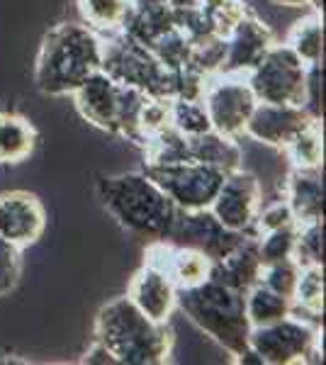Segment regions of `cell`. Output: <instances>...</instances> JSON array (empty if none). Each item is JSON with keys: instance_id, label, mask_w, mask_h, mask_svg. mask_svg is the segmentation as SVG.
I'll return each mask as SVG.
<instances>
[{"instance_id": "7", "label": "cell", "mask_w": 326, "mask_h": 365, "mask_svg": "<svg viewBox=\"0 0 326 365\" xmlns=\"http://www.w3.org/2000/svg\"><path fill=\"white\" fill-rule=\"evenodd\" d=\"M258 103L270 105H305L307 63L287 44H272L263 58L246 73Z\"/></svg>"}, {"instance_id": "5", "label": "cell", "mask_w": 326, "mask_h": 365, "mask_svg": "<svg viewBox=\"0 0 326 365\" xmlns=\"http://www.w3.org/2000/svg\"><path fill=\"white\" fill-rule=\"evenodd\" d=\"M100 71L110 76L112 81L136 91L146 93L151 98L173 100L175 71L165 68L153 51L124 29L103 37V63Z\"/></svg>"}, {"instance_id": "36", "label": "cell", "mask_w": 326, "mask_h": 365, "mask_svg": "<svg viewBox=\"0 0 326 365\" xmlns=\"http://www.w3.org/2000/svg\"><path fill=\"white\" fill-rule=\"evenodd\" d=\"M302 108L314 120H322V63L307 66V88H305V105Z\"/></svg>"}, {"instance_id": "18", "label": "cell", "mask_w": 326, "mask_h": 365, "mask_svg": "<svg viewBox=\"0 0 326 365\" xmlns=\"http://www.w3.org/2000/svg\"><path fill=\"white\" fill-rule=\"evenodd\" d=\"M260 263L258 258V237H246L239 246H234L227 256L212 263L210 278L224 282L231 290L246 292L260 280Z\"/></svg>"}, {"instance_id": "31", "label": "cell", "mask_w": 326, "mask_h": 365, "mask_svg": "<svg viewBox=\"0 0 326 365\" xmlns=\"http://www.w3.org/2000/svg\"><path fill=\"white\" fill-rule=\"evenodd\" d=\"M295 241H297V225L282 227L275 232L260 234L258 237V258L263 266L277 261H287L295 253Z\"/></svg>"}, {"instance_id": "1", "label": "cell", "mask_w": 326, "mask_h": 365, "mask_svg": "<svg viewBox=\"0 0 326 365\" xmlns=\"http://www.w3.org/2000/svg\"><path fill=\"white\" fill-rule=\"evenodd\" d=\"M93 334L117 365H163L173 356L175 334L168 322L149 319L127 295L98 309Z\"/></svg>"}, {"instance_id": "14", "label": "cell", "mask_w": 326, "mask_h": 365, "mask_svg": "<svg viewBox=\"0 0 326 365\" xmlns=\"http://www.w3.org/2000/svg\"><path fill=\"white\" fill-rule=\"evenodd\" d=\"M314 117L300 105H270L258 103L251 120L246 125V137L260 141V144L285 149L307 125H312Z\"/></svg>"}, {"instance_id": "27", "label": "cell", "mask_w": 326, "mask_h": 365, "mask_svg": "<svg viewBox=\"0 0 326 365\" xmlns=\"http://www.w3.org/2000/svg\"><path fill=\"white\" fill-rule=\"evenodd\" d=\"M149 49L153 51V56L170 71H180L190 63V51L193 44L185 34L178 27H170L168 32H163L161 37H156L149 44Z\"/></svg>"}, {"instance_id": "35", "label": "cell", "mask_w": 326, "mask_h": 365, "mask_svg": "<svg viewBox=\"0 0 326 365\" xmlns=\"http://www.w3.org/2000/svg\"><path fill=\"white\" fill-rule=\"evenodd\" d=\"M22 273V249L0 239V297L15 290Z\"/></svg>"}, {"instance_id": "32", "label": "cell", "mask_w": 326, "mask_h": 365, "mask_svg": "<svg viewBox=\"0 0 326 365\" xmlns=\"http://www.w3.org/2000/svg\"><path fill=\"white\" fill-rule=\"evenodd\" d=\"M300 263L295 258H287V261H277V263H268V266L260 268V285H265L268 290L277 292L282 297L292 299L295 287H297L300 280Z\"/></svg>"}, {"instance_id": "15", "label": "cell", "mask_w": 326, "mask_h": 365, "mask_svg": "<svg viewBox=\"0 0 326 365\" xmlns=\"http://www.w3.org/2000/svg\"><path fill=\"white\" fill-rule=\"evenodd\" d=\"M275 44L268 25L258 20L256 15L248 13L236 22V27L227 37V56H224L222 71L219 73H241L246 76L256 63L263 58L265 51Z\"/></svg>"}, {"instance_id": "6", "label": "cell", "mask_w": 326, "mask_h": 365, "mask_svg": "<svg viewBox=\"0 0 326 365\" xmlns=\"http://www.w3.org/2000/svg\"><path fill=\"white\" fill-rule=\"evenodd\" d=\"M248 349L256 351L263 365L322 363V327L297 317L253 327Z\"/></svg>"}, {"instance_id": "17", "label": "cell", "mask_w": 326, "mask_h": 365, "mask_svg": "<svg viewBox=\"0 0 326 365\" xmlns=\"http://www.w3.org/2000/svg\"><path fill=\"white\" fill-rule=\"evenodd\" d=\"M282 197L297 225L324 222V173L322 168H292L282 187Z\"/></svg>"}, {"instance_id": "37", "label": "cell", "mask_w": 326, "mask_h": 365, "mask_svg": "<svg viewBox=\"0 0 326 365\" xmlns=\"http://www.w3.org/2000/svg\"><path fill=\"white\" fill-rule=\"evenodd\" d=\"M83 363H91V365H117V361L112 358V353L105 349L100 341H93V346L88 349L86 356H83Z\"/></svg>"}, {"instance_id": "23", "label": "cell", "mask_w": 326, "mask_h": 365, "mask_svg": "<svg viewBox=\"0 0 326 365\" xmlns=\"http://www.w3.org/2000/svg\"><path fill=\"white\" fill-rule=\"evenodd\" d=\"M129 0H78L83 25L96 29L100 37L120 32L129 17Z\"/></svg>"}, {"instance_id": "29", "label": "cell", "mask_w": 326, "mask_h": 365, "mask_svg": "<svg viewBox=\"0 0 326 365\" xmlns=\"http://www.w3.org/2000/svg\"><path fill=\"white\" fill-rule=\"evenodd\" d=\"M168 127H173L170 125V100L146 96L144 105L139 110V120H136V134H139L136 144L144 146L151 137L161 134Z\"/></svg>"}, {"instance_id": "22", "label": "cell", "mask_w": 326, "mask_h": 365, "mask_svg": "<svg viewBox=\"0 0 326 365\" xmlns=\"http://www.w3.org/2000/svg\"><path fill=\"white\" fill-rule=\"evenodd\" d=\"M285 44L300 56L302 63H322L324 58V20L319 13H312L295 22L287 32Z\"/></svg>"}, {"instance_id": "21", "label": "cell", "mask_w": 326, "mask_h": 365, "mask_svg": "<svg viewBox=\"0 0 326 365\" xmlns=\"http://www.w3.org/2000/svg\"><path fill=\"white\" fill-rule=\"evenodd\" d=\"M297 319L322 327L324 317V266L302 268L292 295V314Z\"/></svg>"}, {"instance_id": "11", "label": "cell", "mask_w": 326, "mask_h": 365, "mask_svg": "<svg viewBox=\"0 0 326 365\" xmlns=\"http://www.w3.org/2000/svg\"><path fill=\"white\" fill-rule=\"evenodd\" d=\"M248 234L239 232H229L227 227L219 225V220L210 212V207L205 210H180L173 229L168 234V244L183 246V249H195L200 253H205L212 263L219 261L222 256L239 246Z\"/></svg>"}, {"instance_id": "20", "label": "cell", "mask_w": 326, "mask_h": 365, "mask_svg": "<svg viewBox=\"0 0 326 365\" xmlns=\"http://www.w3.org/2000/svg\"><path fill=\"white\" fill-rule=\"evenodd\" d=\"M37 146V129L27 117L17 113H0V163L17 166L32 156Z\"/></svg>"}, {"instance_id": "13", "label": "cell", "mask_w": 326, "mask_h": 365, "mask_svg": "<svg viewBox=\"0 0 326 365\" xmlns=\"http://www.w3.org/2000/svg\"><path fill=\"white\" fill-rule=\"evenodd\" d=\"M122 96H124L122 83L112 81L105 71H96V73H91L78 88H76L73 103L83 120L117 137Z\"/></svg>"}, {"instance_id": "4", "label": "cell", "mask_w": 326, "mask_h": 365, "mask_svg": "<svg viewBox=\"0 0 326 365\" xmlns=\"http://www.w3.org/2000/svg\"><path fill=\"white\" fill-rule=\"evenodd\" d=\"M175 307L185 312V317L200 331L217 341L234 358L248 349L251 322L246 317L244 292L231 290L215 278H207L200 285L178 290Z\"/></svg>"}, {"instance_id": "26", "label": "cell", "mask_w": 326, "mask_h": 365, "mask_svg": "<svg viewBox=\"0 0 326 365\" xmlns=\"http://www.w3.org/2000/svg\"><path fill=\"white\" fill-rule=\"evenodd\" d=\"M144 163H180L193 161L190 158V137L180 134L178 129L168 127L161 134L151 137L144 144Z\"/></svg>"}, {"instance_id": "12", "label": "cell", "mask_w": 326, "mask_h": 365, "mask_svg": "<svg viewBox=\"0 0 326 365\" xmlns=\"http://www.w3.org/2000/svg\"><path fill=\"white\" fill-rule=\"evenodd\" d=\"M46 229V210L34 192H0V239L17 249L37 244Z\"/></svg>"}, {"instance_id": "10", "label": "cell", "mask_w": 326, "mask_h": 365, "mask_svg": "<svg viewBox=\"0 0 326 365\" xmlns=\"http://www.w3.org/2000/svg\"><path fill=\"white\" fill-rule=\"evenodd\" d=\"M263 205V187L260 180L251 170H244V166L231 170L224 178L222 187L210 205V212L219 220V225L227 227L229 232L248 234L256 237V215Z\"/></svg>"}, {"instance_id": "3", "label": "cell", "mask_w": 326, "mask_h": 365, "mask_svg": "<svg viewBox=\"0 0 326 365\" xmlns=\"http://www.w3.org/2000/svg\"><path fill=\"white\" fill-rule=\"evenodd\" d=\"M98 195L117 225L146 244L168 239L180 215V207L141 170L103 175L98 180Z\"/></svg>"}, {"instance_id": "8", "label": "cell", "mask_w": 326, "mask_h": 365, "mask_svg": "<svg viewBox=\"0 0 326 365\" xmlns=\"http://www.w3.org/2000/svg\"><path fill=\"white\" fill-rule=\"evenodd\" d=\"M146 173L180 210H205L222 187L227 173L198 161L180 163H144Z\"/></svg>"}, {"instance_id": "9", "label": "cell", "mask_w": 326, "mask_h": 365, "mask_svg": "<svg viewBox=\"0 0 326 365\" xmlns=\"http://www.w3.org/2000/svg\"><path fill=\"white\" fill-rule=\"evenodd\" d=\"M203 105L212 129L227 137H244L246 125L256 110L258 100L241 73H215L210 76L203 96Z\"/></svg>"}, {"instance_id": "30", "label": "cell", "mask_w": 326, "mask_h": 365, "mask_svg": "<svg viewBox=\"0 0 326 365\" xmlns=\"http://www.w3.org/2000/svg\"><path fill=\"white\" fill-rule=\"evenodd\" d=\"M292 258L300 263V268L324 266V222L297 225V241H295Z\"/></svg>"}, {"instance_id": "25", "label": "cell", "mask_w": 326, "mask_h": 365, "mask_svg": "<svg viewBox=\"0 0 326 365\" xmlns=\"http://www.w3.org/2000/svg\"><path fill=\"white\" fill-rule=\"evenodd\" d=\"M292 168H322L324 166V129L322 120H314L282 149Z\"/></svg>"}, {"instance_id": "38", "label": "cell", "mask_w": 326, "mask_h": 365, "mask_svg": "<svg viewBox=\"0 0 326 365\" xmlns=\"http://www.w3.org/2000/svg\"><path fill=\"white\" fill-rule=\"evenodd\" d=\"M270 3L285 5V8H305V5H310V0H270Z\"/></svg>"}, {"instance_id": "16", "label": "cell", "mask_w": 326, "mask_h": 365, "mask_svg": "<svg viewBox=\"0 0 326 365\" xmlns=\"http://www.w3.org/2000/svg\"><path fill=\"white\" fill-rule=\"evenodd\" d=\"M127 297L153 322H168L170 314L178 309V287L173 285V280L168 278L165 270L151 266V263H144L134 273V278L127 287Z\"/></svg>"}, {"instance_id": "28", "label": "cell", "mask_w": 326, "mask_h": 365, "mask_svg": "<svg viewBox=\"0 0 326 365\" xmlns=\"http://www.w3.org/2000/svg\"><path fill=\"white\" fill-rule=\"evenodd\" d=\"M170 125L185 137H200L212 129L203 100H170Z\"/></svg>"}, {"instance_id": "33", "label": "cell", "mask_w": 326, "mask_h": 365, "mask_svg": "<svg viewBox=\"0 0 326 365\" xmlns=\"http://www.w3.org/2000/svg\"><path fill=\"white\" fill-rule=\"evenodd\" d=\"M224 56H227V37H210L200 44H193L188 66L205 76H215L222 71Z\"/></svg>"}, {"instance_id": "24", "label": "cell", "mask_w": 326, "mask_h": 365, "mask_svg": "<svg viewBox=\"0 0 326 365\" xmlns=\"http://www.w3.org/2000/svg\"><path fill=\"white\" fill-rule=\"evenodd\" d=\"M244 299H246V317H248V322H251V329L280 322L292 314V299L277 295V292L268 290V287L260 285V282H256V285L246 292Z\"/></svg>"}, {"instance_id": "2", "label": "cell", "mask_w": 326, "mask_h": 365, "mask_svg": "<svg viewBox=\"0 0 326 365\" xmlns=\"http://www.w3.org/2000/svg\"><path fill=\"white\" fill-rule=\"evenodd\" d=\"M103 63V37L83 22H61L44 34L34 61V86L49 98L73 96Z\"/></svg>"}, {"instance_id": "34", "label": "cell", "mask_w": 326, "mask_h": 365, "mask_svg": "<svg viewBox=\"0 0 326 365\" xmlns=\"http://www.w3.org/2000/svg\"><path fill=\"white\" fill-rule=\"evenodd\" d=\"M292 225H297L292 210H290L287 200L280 197V200H272L268 205H260L256 222H253V229H256V237H260V234H268V232H275V229L292 227Z\"/></svg>"}, {"instance_id": "19", "label": "cell", "mask_w": 326, "mask_h": 365, "mask_svg": "<svg viewBox=\"0 0 326 365\" xmlns=\"http://www.w3.org/2000/svg\"><path fill=\"white\" fill-rule=\"evenodd\" d=\"M190 158L205 166H212L224 173L244 166V151L239 146V139L219 134L215 129L200 134V137H190Z\"/></svg>"}]
</instances>
